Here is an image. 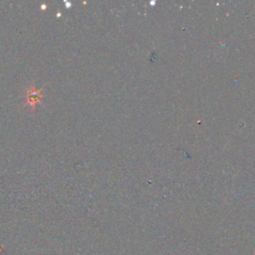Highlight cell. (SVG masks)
Instances as JSON below:
<instances>
[{
    "instance_id": "6da1fadb",
    "label": "cell",
    "mask_w": 255,
    "mask_h": 255,
    "mask_svg": "<svg viewBox=\"0 0 255 255\" xmlns=\"http://www.w3.org/2000/svg\"><path fill=\"white\" fill-rule=\"evenodd\" d=\"M44 89H36L34 84H32L30 87H28L24 93V105L27 107H30L32 111L35 110L36 106L41 103L42 99L44 98L43 95Z\"/></svg>"
}]
</instances>
